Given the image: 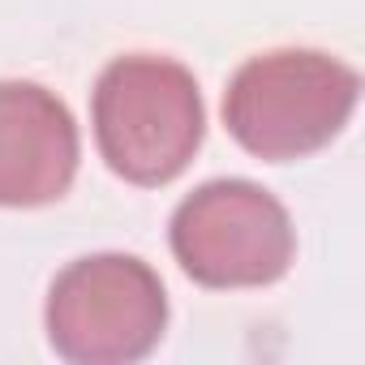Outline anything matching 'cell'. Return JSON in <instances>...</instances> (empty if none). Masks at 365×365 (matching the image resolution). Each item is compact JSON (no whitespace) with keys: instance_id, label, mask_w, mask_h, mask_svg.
<instances>
[{"instance_id":"3957f363","label":"cell","mask_w":365,"mask_h":365,"mask_svg":"<svg viewBox=\"0 0 365 365\" xmlns=\"http://www.w3.org/2000/svg\"><path fill=\"white\" fill-rule=\"evenodd\" d=\"M168 327L159 275L129 254L69 262L48 292V339L78 365L142 361Z\"/></svg>"},{"instance_id":"6da1fadb","label":"cell","mask_w":365,"mask_h":365,"mask_svg":"<svg viewBox=\"0 0 365 365\" xmlns=\"http://www.w3.org/2000/svg\"><path fill=\"white\" fill-rule=\"evenodd\" d=\"M361 78L314 48H279L245 61L224 95L228 133L258 159L288 163L322 150L348 125Z\"/></svg>"},{"instance_id":"7a4b0ae2","label":"cell","mask_w":365,"mask_h":365,"mask_svg":"<svg viewBox=\"0 0 365 365\" xmlns=\"http://www.w3.org/2000/svg\"><path fill=\"white\" fill-rule=\"evenodd\" d=\"M198 82L168 56H116L95 86V142L129 185H168L202 146Z\"/></svg>"},{"instance_id":"277c9868","label":"cell","mask_w":365,"mask_h":365,"mask_svg":"<svg viewBox=\"0 0 365 365\" xmlns=\"http://www.w3.org/2000/svg\"><path fill=\"white\" fill-rule=\"evenodd\" d=\"M172 254L202 288H262L292 267L297 232L254 180H207L172 215Z\"/></svg>"},{"instance_id":"5b68a950","label":"cell","mask_w":365,"mask_h":365,"mask_svg":"<svg viewBox=\"0 0 365 365\" xmlns=\"http://www.w3.org/2000/svg\"><path fill=\"white\" fill-rule=\"evenodd\" d=\"M78 172V125L39 82H0V207H48Z\"/></svg>"}]
</instances>
